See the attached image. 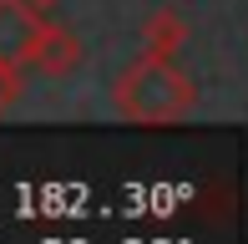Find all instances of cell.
I'll use <instances>...</instances> for the list:
<instances>
[{"label":"cell","instance_id":"cell-1","mask_svg":"<svg viewBox=\"0 0 248 244\" xmlns=\"http://www.w3.org/2000/svg\"><path fill=\"white\" fill-rule=\"evenodd\" d=\"M193 102H198V87L187 82V71H177V61L157 56V51H142L111 87V107L127 122H147V127L187 117Z\"/></svg>","mask_w":248,"mask_h":244},{"label":"cell","instance_id":"cell-2","mask_svg":"<svg viewBox=\"0 0 248 244\" xmlns=\"http://www.w3.org/2000/svg\"><path fill=\"white\" fill-rule=\"evenodd\" d=\"M46 36V20L31 0H0V56L36 66V46Z\"/></svg>","mask_w":248,"mask_h":244},{"label":"cell","instance_id":"cell-3","mask_svg":"<svg viewBox=\"0 0 248 244\" xmlns=\"http://www.w3.org/2000/svg\"><path fill=\"white\" fill-rule=\"evenodd\" d=\"M81 66V41L71 36L66 26H46V36H41L36 46V71L41 76H66Z\"/></svg>","mask_w":248,"mask_h":244},{"label":"cell","instance_id":"cell-4","mask_svg":"<svg viewBox=\"0 0 248 244\" xmlns=\"http://www.w3.org/2000/svg\"><path fill=\"white\" fill-rule=\"evenodd\" d=\"M183 41H187V26H183V16H177V10H157V16L147 20V51L172 56Z\"/></svg>","mask_w":248,"mask_h":244},{"label":"cell","instance_id":"cell-5","mask_svg":"<svg viewBox=\"0 0 248 244\" xmlns=\"http://www.w3.org/2000/svg\"><path fill=\"white\" fill-rule=\"evenodd\" d=\"M20 97H26V66L10 61V56H0V112L16 107Z\"/></svg>","mask_w":248,"mask_h":244},{"label":"cell","instance_id":"cell-6","mask_svg":"<svg viewBox=\"0 0 248 244\" xmlns=\"http://www.w3.org/2000/svg\"><path fill=\"white\" fill-rule=\"evenodd\" d=\"M31 5H36V10H51V5H61V0H31Z\"/></svg>","mask_w":248,"mask_h":244}]
</instances>
